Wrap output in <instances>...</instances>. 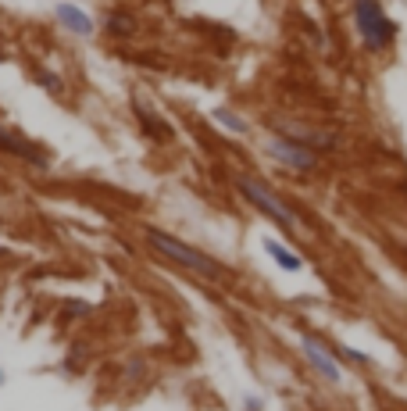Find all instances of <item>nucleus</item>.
Here are the masks:
<instances>
[{
    "instance_id": "7",
    "label": "nucleus",
    "mask_w": 407,
    "mask_h": 411,
    "mask_svg": "<svg viewBox=\"0 0 407 411\" xmlns=\"http://www.w3.org/2000/svg\"><path fill=\"white\" fill-rule=\"evenodd\" d=\"M54 18L61 29H68L72 36H82V39H93L97 32V22L90 15H86L79 4H68V0H61V4H54Z\"/></svg>"
},
{
    "instance_id": "1",
    "label": "nucleus",
    "mask_w": 407,
    "mask_h": 411,
    "mask_svg": "<svg viewBox=\"0 0 407 411\" xmlns=\"http://www.w3.org/2000/svg\"><path fill=\"white\" fill-rule=\"evenodd\" d=\"M143 240H146V247H150L154 254H161L164 261L179 265V269L193 272L197 279H204V283H211V286H222V283L232 279V272L225 269L222 261H214L211 254H204V251H197V247L182 243L179 236H171V233H164V229H143Z\"/></svg>"
},
{
    "instance_id": "15",
    "label": "nucleus",
    "mask_w": 407,
    "mask_h": 411,
    "mask_svg": "<svg viewBox=\"0 0 407 411\" xmlns=\"http://www.w3.org/2000/svg\"><path fill=\"white\" fill-rule=\"evenodd\" d=\"M243 411H265V401L261 397H247L243 401Z\"/></svg>"
},
{
    "instance_id": "11",
    "label": "nucleus",
    "mask_w": 407,
    "mask_h": 411,
    "mask_svg": "<svg viewBox=\"0 0 407 411\" xmlns=\"http://www.w3.org/2000/svg\"><path fill=\"white\" fill-rule=\"evenodd\" d=\"M104 26H107V32H115L118 39H129L136 32V18H129L125 11H107L104 15Z\"/></svg>"
},
{
    "instance_id": "2",
    "label": "nucleus",
    "mask_w": 407,
    "mask_h": 411,
    "mask_svg": "<svg viewBox=\"0 0 407 411\" xmlns=\"http://www.w3.org/2000/svg\"><path fill=\"white\" fill-rule=\"evenodd\" d=\"M232 187H236V193H240L247 204H250V208H257V211H261L265 218H272L275 225H278V229H283V233H296V225H300V218L286 208V204L283 200H278L268 187H265V182L261 179H257V175H247V172H240V175H232Z\"/></svg>"
},
{
    "instance_id": "9",
    "label": "nucleus",
    "mask_w": 407,
    "mask_h": 411,
    "mask_svg": "<svg viewBox=\"0 0 407 411\" xmlns=\"http://www.w3.org/2000/svg\"><path fill=\"white\" fill-rule=\"evenodd\" d=\"M261 251L278 265V269H283V272H300V269H304V261H300V254L296 251H290V247L283 243V240H275V236H261Z\"/></svg>"
},
{
    "instance_id": "10",
    "label": "nucleus",
    "mask_w": 407,
    "mask_h": 411,
    "mask_svg": "<svg viewBox=\"0 0 407 411\" xmlns=\"http://www.w3.org/2000/svg\"><path fill=\"white\" fill-rule=\"evenodd\" d=\"M211 118L218 122L222 129H229L232 136H250V122H247L243 115H236L232 108H225V104H218V108H214V111H211Z\"/></svg>"
},
{
    "instance_id": "12",
    "label": "nucleus",
    "mask_w": 407,
    "mask_h": 411,
    "mask_svg": "<svg viewBox=\"0 0 407 411\" xmlns=\"http://www.w3.org/2000/svg\"><path fill=\"white\" fill-rule=\"evenodd\" d=\"M32 79H36V86H43L47 93H54V97H64V79H61L57 72L43 68V65H36V68H32Z\"/></svg>"
},
{
    "instance_id": "8",
    "label": "nucleus",
    "mask_w": 407,
    "mask_h": 411,
    "mask_svg": "<svg viewBox=\"0 0 407 411\" xmlns=\"http://www.w3.org/2000/svg\"><path fill=\"white\" fill-rule=\"evenodd\" d=\"M133 115H136V122H140V129L154 140V143H164V140H171L176 136V129L168 126V118H161L154 108L146 104V100H140V97H133Z\"/></svg>"
},
{
    "instance_id": "13",
    "label": "nucleus",
    "mask_w": 407,
    "mask_h": 411,
    "mask_svg": "<svg viewBox=\"0 0 407 411\" xmlns=\"http://www.w3.org/2000/svg\"><path fill=\"white\" fill-rule=\"evenodd\" d=\"M82 315H90V300L68 297V300L61 304V325H68V322H75V318H82Z\"/></svg>"
},
{
    "instance_id": "4",
    "label": "nucleus",
    "mask_w": 407,
    "mask_h": 411,
    "mask_svg": "<svg viewBox=\"0 0 407 411\" xmlns=\"http://www.w3.org/2000/svg\"><path fill=\"white\" fill-rule=\"evenodd\" d=\"M0 151H4L8 157H21L26 164H32V169H50V157L11 126H0Z\"/></svg>"
},
{
    "instance_id": "16",
    "label": "nucleus",
    "mask_w": 407,
    "mask_h": 411,
    "mask_svg": "<svg viewBox=\"0 0 407 411\" xmlns=\"http://www.w3.org/2000/svg\"><path fill=\"white\" fill-rule=\"evenodd\" d=\"M8 383V372H4V368H0V386H4Z\"/></svg>"
},
{
    "instance_id": "6",
    "label": "nucleus",
    "mask_w": 407,
    "mask_h": 411,
    "mask_svg": "<svg viewBox=\"0 0 407 411\" xmlns=\"http://www.w3.org/2000/svg\"><path fill=\"white\" fill-rule=\"evenodd\" d=\"M357 26H361L364 39H368V47H382L386 36H390V26H386V18H382L375 0H361L357 4Z\"/></svg>"
},
{
    "instance_id": "5",
    "label": "nucleus",
    "mask_w": 407,
    "mask_h": 411,
    "mask_svg": "<svg viewBox=\"0 0 407 411\" xmlns=\"http://www.w3.org/2000/svg\"><path fill=\"white\" fill-rule=\"evenodd\" d=\"M300 351H304V358L311 361V368L325 379V383H339V365H336V351H329V347H321L311 333L300 336Z\"/></svg>"
},
{
    "instance_id": "14",
    "label": "nucleus",
    "mask_w": 407,
    "mask_h": 411,
    "mask_svg": "<svg viewBox=\"0 0 407 411\" xmlns=\"http://www.w3.org/2000/svg\"><path fill=\"white\" fill-rule=\"evenodd\" d=\"M125 376H129V379H140V376H146V361H143V358H129V365H125Z\"/></svg>"
},
{
    "instance_id": "3",
    "label": "nucleus",
    "mask_w": 407,
    "mask_h": 411,
    "mask_svg": "<svg viewBox=\"0 0 407 411\" xmlns=\"http://www.w3.org/2000/svg\"><path fill=\"white\" fill-rule=\"evenodd\" d=\"M265 154L275 157L278 164H286V169H296V172H311L318 164V154L311 147H304V143L296 140H286V136H275L265 143Z\"/></svg>"
}]
</instances>
